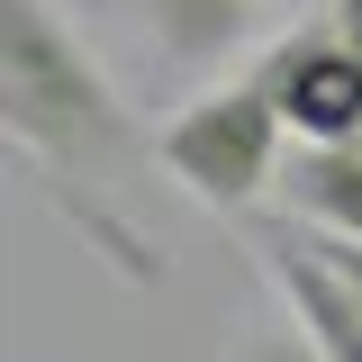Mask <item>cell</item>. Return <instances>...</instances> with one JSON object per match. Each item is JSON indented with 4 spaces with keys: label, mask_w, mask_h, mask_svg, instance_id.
<instances>
[{
    "label": "cell",
    "mask_w": 362,
    "mask_h": 362,
    "mask_svg": "<svg viewBox=\"0 0 362 362\" xmlns=\"http://www.w3.org/2000/svg\"><path fill=\"white\" fill-rule=\"evenodd\" d=\"M326 18H335V37L362 54V0H326Z\"/></svg>",
    "instance_id": "9"
},
{
    "label": "cell",
    "mask_w": 362,
    "mask_h": 362,
    "mask_svg": "<svg viewBox=\"0 0 362 362\" xmlns=\"http://www.w3.org/2000/svg\"><path fill=\"white\" fill-rule=\"evenodd\" d=\"M254 263H263V281L281 290V308L308 326V344H317L326 362H362V290L326 263L317 235L263 226V235H254Z\"/></svg>",
    "instance_id": "4"
},
{
    "label": "cell",
    "mask_w": 362,
    "mask_h": 362,
    "mask_svg": "<svg viewBox=\"0 0 362 362\" xmlns=\"http://www.w3.org/2000/svg\"><path fill=\"white\" fill-rule=\"evenodd\" d=\"M281 199L317 235H362V136H344V145H299L281 163Z\"/></svg>",
    "instance_id": "6"
},
{
    "label": "cell",
    "mask_w": 362,
    "mask_h": 362,
    "mask_svg": "<svg viewBox=\"0 0 362 362\" xmlns=\"http://www.w3.org/2000/svg\"><path fill=\"white\" fill-rule=\"evenodd\" d=\"M272 9H281V0H136L154 54L181 64V73H218L226 54H245Z\"/></svg>",
    "instance_id": "5"
},
{
    "label": "cell",
    "mask_w": 362,
    "mask_h": 362,
    "mask_svg": "<svg viewBox=\"0 0 362 362\" xmlns=\"http://www.w3.org/2000/svg\"><path fill=\"white\" fill-rule=\"evenodd\" d=\"M308 235H317V226H308ZM317 245H326V263H335V272L362 290V235H317Z\"/></svg>",
    "instance_id": "8"
},
{
    "label": "cell",
    "mask_w": 362,
    "mask_h": 362,
    "mask_svg": "<svg viewBox=\"0 0 362 362\" xmlns=\"http://www.w3.org/2000/svg\"><path fill=\"white\" fill-rule=\"evenodd\" d=\"M254 73L272 82V100H281V118H290L299 145H344V136H362V54L335 37V18L308 28V37H281Z\"/></svg>",
    "instance_id": "3"
},
{
    "label": "cell",
    "mask_w": 362,
    "mask_h": 362,
    "mask_svg": "<svg viewBox=\"0 0 362 362\" xmlns=\"http://www.w3.org/2000/svg\"><path fill=\"white\" fill-rule=\"evenodd\" d=\"M281 100H272L263 73H235V82H209L199 100H181L163 136H154V163L181 199L218 209V218H245L263 190H281Z\"/></svg>",
    "instance_id": "2"
},
{
    "label": "cell",
    "mask_w": 362,
    "mask_h": 362,
    "mask_svg": "<svg viewBox=\"0 0 362 362\" xmlns=\"http://www.w3.org/2000/svg\"><path fill=\"white\" fill-rule=\"evenodd\" d=\"M235 362H326V354L308 344V326L290 317V326H263V335H245V344H235Z\"/></svg>",
    "instance_id": "7"
},
{
    "label": "cell",
    "mask_w": 362,
    "mask_h": 362,
    "mask_svg": "<svg viewBox=\"0 0 362 362\" xmlns=\"http://www.w3.org/2000/svg\"><path fill=\"white\" fill-rule=\"evenodd\" d=\"M0 127L28 181L64 209V226L90 254H109L118 281H163V245L127 218L145 136L118 82L100 73L90 37L54 0H0Z\"/></svg>",
    "instance_id": "1"
}]
</instances>
